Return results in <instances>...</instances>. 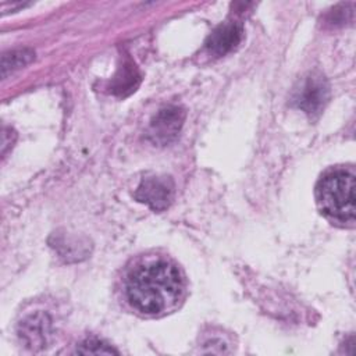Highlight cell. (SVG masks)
Masks as SVG:
<instances>
[{
	"instance_id": "52a82bcc",
	"label": "cell",
	"mask_w": 356,
	"mask_h": 356,
	"mask_svg": "<svg viewBox=\"0 0 356 356\" xmlns=\"http://www.w3.org/2000/svg\"><path fill=\"white\" fill-rule=\"evenodd\" d=\"M242 26L236 22H225L217 26L204 43V50L210 57H222L231 53L242 40Z\"/></svg>"
},
{
	"instance_id": "7a4b0ae2",
	"label": "cell",
	"mask_w": 356,
	"mask_h": 356,
	"mask_svg": "<svg viewBox=\"0 0 356 356\" xmlns=\"http://www.w3.org/2000/svg\"><path fill=\"white\" fill-rule=\"evenodd\" d=\"M320 210L338 222H353L356 214V179L346 170L325 174L316 186Z\"/></svg>"
},
{
	"instance_id": "5b68a950",
	"label": "cell",
	"mask_w": 356,
	"mask_h": 356,
	"mask_svg": "<svg viewBox=\"0 0 356 356\" xmlns=\"http://www.w3.org/2000/svg\"><path fill=\"white\" fill-rule=\"evenodd\" d=\"M18 337L32 350L46 348L51 338V320L49 314L36 312L26 316L18 325Z\"/></svg>"
},
{
	"instance_id": "8992f818",
	"label": "cell",
	"mask_w": 356,
	"mask_h": 356,
	"mask_svg": "<svg viewBox=\"0 0 356 356\" xmlns=\"http://www.w3.org/2000/svg\"><path fill=\"white\" fill-rule=\"evenodd\" d=\"M328 99V85L321 75H310L300 89L296 90L293 102L307 114L318 113Z\"/></svg>"
},
{
	"instance_id": "277c9868",
	"label": "cell",
	"mask_w": 356,
	"mask_h": 356,
	"mask_svg": "<svg viewBox=\"0 0 356 356\" xmlns=\"http://www.w3.org/2000/svg\"><path fill=\"white\" fill-rule=\"evenodd\" d=\"M174 196V182L170 177H147L142 179L135 191L136 200L160 211L170 206Z\"/></svg>"
},
{
	"instance_id": "3957f363",
	"label": "cell",
	"mask_w": 356,
	"mask_h": 356,
	"mask_svg": "<svg viewBox=\"0 0 356 356\" xmlns=\"http://www.w3.org/2000/svg\"><path fill=\"white\" fill-rule=\"evenodd\" d=\"M185 111L178 106H167L152 118L147 136L156 145H167L174 140L182 128Z\"/></svg>"
},
{
	"instance_id": "ba28073f",
	"label": "cell",
	"mask_w": 356,
	"mask_h": 356,
	"mask_svg": "<svg viewBox=\"0 0 356 356\" xmlns=\"http://www.w3.org/2000/svg\"><path fill=\"white\" fill-rule=\"evenodd\" d=\"M33 57V53L29 50H17V51H11L3 56L1 60V71H3V76H6L8 74V71L21 68L22 65L28 64Z\"/></svg>"
},
{
	"instance_id": "9c48e42d",
	"label": "cell",
	"mask_w": 356,
	"mask_h": 356,
	"mask_svg": "<svg viewBox=\"0 0 356 356\" xmlns=\"http://www.w3.org/2000/svg\"><path fill=\"white\" fill-rule=\"evenodd\" d=\"M78 353H85V355H111V353H118L114 348L108 346L106 342L99 341V339H86L83 341L78 348Z\"/></svg>"
},
{
	"instance_id": "6da1fadb",
	"label": "cell",
	"mask_w": 356,
	"mask_h": 356,
	"mask_svg": "<svg viewBox=\"0 0 356 356\" xmlns=\"http://www.w3.org/2000/svg\"><path fill=\"white\" fill-rule=\"evenodd\" d=\"M182 289L178 270L164 260L136 267L125 281V295L129 305L147 316L163 314L174 309L182 296Z\"/></svg>"
}]
</instances>
